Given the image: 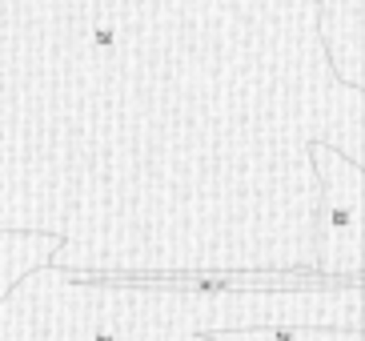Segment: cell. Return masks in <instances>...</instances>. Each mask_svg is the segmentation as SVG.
Segmentation results:
<instances>
[{
	"label": "cell",
	"instance_id": "cell-1",
	"mask_svg": "<svg viewBox=\"0 0 365 341\" xmlns=\"http://www.w3.org/2000/svg\"><path fill=\"white\" fill-rule=\"evenodd\" d=\"M313 169L322 177V209H317V257L325 269L361 273V165L341 153L309 145Z\"/></svg>",
	"mask_w": 365,
	"mask_h": 341
},
{
	"label": "cell",
	"instance_id": "cell-2",
	"mask_svg": "<svg viewBox=\"0 0 365 341\" xmlns=\"http://www.w3.org/2000/svg\"><path fill=\"white\" fill-rule=\"evenodd\" d=\"M65 245L56 233H0V297L9 293L29 269L53 261V253Z\"/></svg>",
	"mask_w": 365,
	"mask_h": 341
},
{
	"label": "cell",
	"instance_id": "cell-3",
	"mask_svg": "<svg viewBox=\"0 0 365 341\" xmlns=\"http://www.w3.org/2000/svg\"><path fill=\"white\" fill-rule=\"evenodd\" d=\"M205 341H361V333H325L297 325H265V330H209Z\"/></svg>",
	"mask_w": 365,
	"mask_h": 341
},
{
	"label": "cell",
	"instance_id": "cell-4",
	"mask_svg": "<svg viewBox=\"0 0 365 341\" xmlns=\"http://www.w3.org/2000/svg\"><path fill=\"white\" fill-rule=\"evenodd\" d=\"M88 41H93V49H97V53H113V49H117V29H113V24H105V21H97Z\"/></svg>",
	"mask_w": 365,
	"mask_h": 341
},
{
	"label": "cell",
	"instance_id": "cell-5",
	"mask_svg": "<svg viewBox=\"0 0 365 341\" xmlns=\"http://www.w3.org/2000/svg\"><path fill=\"white\" fill-rule=\"evenodd\" d=\"M93 341H117V333H113V330H101V333H97V337H93Z\"/></svg>",
	"mask_w": 365,
	"mask_h": 341
}]
</instances>
